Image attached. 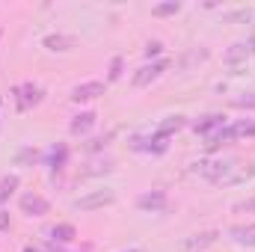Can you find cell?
Segmentation results:
<instances>
[{"instance_id": "obj_23", "label": "cell", "mask_w": 255, "mask_h": 252, "mask_svg": "<svg viewBox=\"0 0 255 252\" xmlns=\"http://www.w3.org/2000/svg\"><path fill=\"white\" fill-rule=\"evenodd\" d=\"M232 107H241V110H255V92H247L241 98H232Z\"/></svg>"}, {"instance_id": "obj_6", "label": "cell", "mask_w": 255, "mask_h": 252, "mask_svg": "<svg viewBox=\"0 0 255 252\" xmlns=\"http://www.w3.org/2000/svg\"><path fill=\"white\" fill-rule=\"evenodd\" d=\"M21 211L27 217H45L51 211V202L45 196H39V193H24L21 196Z\"/></svg>"}, {"instance_id": "obj_11", "label": "cell", "mask_w": 255, "mask_h": 252, "mask_svg": "<svg viewBox=\"0 0 255 252\" xmlns=\"http://www.w3.org/2000/svg\"><path fill=\"white\" fill-rule=\"evenodd\" d=\"M95 113L92 110H83V113H77L74 119H71V125H68V130L74 133V136H83V133H89L92 127H95Z\"/></svg>"}, {"instance_id": "obj_24", "label": "cell", "mask_w": 255, "mask_h": 252, "mask_svg": "<svg viewBox=\"0 0 255 252\" xmlns=\"http://www.w3.org/2000/svg\"><path fill=\"white\" fill-rule=\"evenodd\" d=\"M122 68H125V60L122 57H113L110 60V71H107V80H119L122 77Z\"/></svg>"}, {"instance_id": "obj_15", "label": "cell", "mask_w": 255, "mask_h": 252, "mask_svg": "<svg viewBox=\"0 0 255 252\" xmlns=\"http://www.w3.org/2000/svg\"><path fill=\"white\" fill-rule=\"evenodd\" d=\"M217 232H202V235H193V238H187L181 247L184 250H205V247H211V244H217Z\"/></svg>"}, {"instance_id": "obj_29", "label": "cell", "mask_w": 255, "mask_h": 252, "mask_svg": "<svg viewBox=\"0 0 255 252\" xmlns=\"http://www.w3.org/2000/svg\"><path fill=\"white\" fill-rule=\"evenodd\" d=\"M45 252H65V250H63V244H54L51 241V244H45Z\"/></svg>"}, {"instance_id": "obj_14", "label": "cell", "mask_w": 255, "mask_h": 252, "mask_svg": "<svg viewBox=\"0 0 255 252\" xmlns=\"http://www.w3.org/2000/svg\"><path fill=\"white\" fill-rule=\"evenodd\" d=\"M235 136H238V133H235V127L226 125V127H220V130H214V133L208 136V142H205V145H208V148H220V145H229Z\"/></svg>"}, {"instance_id": "obj_19", "label": "cell", "mask_w": 255, "mask_h": 252, "mask_svg": "<svg viewBox=\"0 0 255 252\" xmlns=\"http://www.w3.org/2000/svg\"><path fill=\"white\" fill-rule=\"evenodd\" d=\"M39 157H42V154H39V151H36L33 145H24V148H21V151L15 154V163H18V166H33V163H36Z\"/></svg>"}, {"instance_id": "obj_7", "label": "cell", "mask_w": 255, "mask_h": 252, "mask_svg": "<svg viewBox=\"0 0 255 252\" xmlns=\"http://www.w3.org/2000/svg\"><path fill=\"white\" fill-rule=\"evenodd\" d=\"M130 148H136V151H151V154H163V151L169 148V142H166V136H160V133H154V136H133Z\"/></svg>"}, {"instance_id": "obj_30", "label": "cell", "mask_w": 255, "mask_h": 252, "mask_svg": "<svg viewBox=\"0 0 255 252\" xmlns=\"http://www.w3.org/2000/svg\"><path fill=\"white\" fill-rule=\"evenodd\" d=\"M24 252H39L36 247H24Z\"/></svg>"}, {"instance_id": "obj_25", "label": "cell", "mask_w": 255, "mask_h": 252, "mask_svg": "<svg viewBox=\"0 0 255 252\" xmlns=\"http://www.w3.org/2000/svg\"><path fill=\"white\" fill-rule=\"evenodd\" d=\"M178 9H181V3H175V0H172V3H160V6H154L151 12H154V15H175Z\"/></svg>"}, {"instance_id": "obj_3", "label": "cell", "mask_w": 255, "mask_h": 252, "mask_svg": "<svg viewBox=\"0 0 255 252\" xmlns=\"http://www.w3.org/2000/svg\"><path fill=\"white\" fill-rule=\"evenodd\" d=\"M136 208L139 211H151V214H160L169 208V199L163 190H148V193H139L136 196Z\"/></svg>"}, {"instance_id": "obj_18", "label": "cell", "mask_w": 255, "mask_h": 252, "mask_svg": "<svg viewBox=\"0 0 255 252\" xmlns=\"http://www.w3.org/2000/svg\"><path fill=\"white\" fill-rule=\"evenodd\" d=\"M184 125H187V119H184V116H166V122H160V127H157V133L169 139V133H175V130H181Z\"/></svg>"}, {"instance_id": "obj_13", "label": "cell", "mask_w": 255, "mask_h": 252, "mask_svg": "<svg viewBox=\"0 0 255 252\" xmlns=\"http://www.w3.org/2000/svg\"><path fill=\"white\" fill-rule=\"evenodd\" d=\"M51 241L54 244H71L74 238H77V229L71 226V223H57V226H51Z\"/></svg>"}, {"instance_id": "obj_27", "label": "cell", "mask_w": 255, "mask_h": 252, "mask_svg": "<svg viewBox=\"0 0 255 252\" xmlns=\"http://www.w3.org/2000/svg\"><path fill=\"white\" fill-rule=\"evenodd\" d=\"M160 51H163V45H160V42H148V45H145V57H148V60H151V57H157Z\"/></svg>"}, {"instance_id": "obj_32", "label": "cell", "mask_w": 255, "mask_h": 252, "mask_svg": "<svg viewBox=\"0 0 255 252\" xmlns=\"http://www.w3.org/2000/svg\"><path fill=\"white\" fill-rule=\"evenodd\" d=\"M83 252H89V247H86V250H83Z\"/></svg>"}, {"instance_id": "obj_12", "label": "cell", "mask_w": 255, "mask_h": 252, "mask_svg": "<svg viewBox=\"0 0 255 252\" xmlns=\"http://www.w3.org/2000/svg\"><path fill=\"white\" fill-rule=\"evenodd\" d=\"M48 51H71L74 45H77V39L74 36H65V33H51V36H45V42H42Z\"/></svg>"}, {"instance_id": "obj_16", "label": "cell", "mask_w": 255, "mask_h": 252, "mask_svg": "<svg viewBox=\"0 0 255 252\" xmlns=\"http://www.w3.org/2000/svg\"><path fill=\"white\" fill-rule=\"evenodd\" d=\"M232 238L241 247H255V226H235L232 229Z\"/></svg>"}, {"instance_id": "obj_22", "label": "cell", "mask_w": 255, "mask_h": 252, "mask_svg": "<svg viewBox=\"0 0 255 252\" xmlns=\"http://www.w3.org/2000/svg\"><path fill=\"white\" fill-rule=\"evenodd\" d=\"M235 133L238 136H255V122L253 119H241V122H235Z\"/></svg>"}, {"instance_id": "obj_21", "label": "cell", "mask_w": 255, "mask_h": 252, "mask_svg": "<svg viewBox=\"0 0 255 252\" xmlns=\"http://www.w3.org/2000/svg\"><path fill=\"white\" fill-rule=\"evenodd\" d=\"M113 136H116L113 130H110V133H104V136H92L83 148H86V151H101V148H107V145H110V139H113Z\"/></svg>"}, {"instance_id": "obj_26", "label": "cell", "mask_w": 255, "mask_h": 252, "mask_svg": "<svg viewBox=\"0 0 255 252\" xmlns=\"http://www.w3.org/2000/svg\"><path fill=\"white\" fill-rule=\"evenodd\" d=\"M244 211H247V214L255 211V199H247V202H238V205H235V214H244Z\"/></svg>"}, {"instance_id": "obj_17", "label": "cell", "mask_w": 255, "mask_h": 252, "mask_svg": "<svg viewBox=\"0 0 255 252\" xmlns=\"http://www.w3.org/2000/svg\"><path fill=\"white\" fill-rule=\"evenodd\" d=\"M250 54H253V51H250V45H247V42H238V45H232V48L226 51V63H229V65H238L241 60H247Z\"/></svg>"}, {"instance_id": "obj_8", "label": "cell", "mask_w": 255, "mask_h": 252, "mask_svg": "<svg viewBox=\"0 0 255 252\" xmlns=\"http://www.w3.org/2000/svg\"><path fill=\"white\" fill-rule=\"evenodd\" d=\"M220 127H226V116H223V113H208V116H202V119L193 122V130L202 133V136H211V133L220 130Z\"/></svg>"}, {"instance_id": "obj_9", "label": "cell", "mask_w": 255, "mask_h": 252, "mask_svg": "<svg viewBox=\"0 0 255 252\" xmlns=\"http://www.w3.org/2000/svg\"><path fill=\"white\" fill-rule=\"evenodd\" d=\"M166 60H160V63H151V65H142L136 74H133V86H148L154 77H160L163 74V68H166Z\"/></svg>"}, {"instance_id": "obj_10", "label": "cell", "mask_w": 255, "mask_h": 252, "mask_svg": "<svg viewBox=\"0 0 255 252\" xmlns=\"http://www.w3.org/2000/svg\"><path fill=\"white\" fill-rule=\"evenodd\" d=\"M48 166H51V172H54V175H57V172H63L65 166H68V145H65V142L51 145V151H48Z\"/></svg>"}, {"instance_id": "obj_1", "label": "cell", "mask_w": 255, "mask_h": 252, "mask_svg": "<svg viewBox=\"0 0 255 252\" xmlns=\"http://www.w3.org/2000/svg\"><path fill=\"white\" fill-rule=\"evenodd\" d=\"M232 169H235V163H229V160H199V163H193V172H199L208 181H223Z\"/></svg>"}, {"instance_id": "obj_4", "label": "cell", "mask_w": 255, "mask_h": 252, "mask_svg": "<svg viewBox=\"0 0 255 252\" xmlns=\"http://www.w3.org/2000/svg\"><path fill=\"white\" fill-rule=\"evenodd\" d=\"M104 89H107V83H104V80H86V83H77V86L71 89V101H74V104L92 101V98L104 95Z\"/></svg>"}, {"instance_id": "obj_2", "label": "cell", "mask_w": 255, "mask_h": 252, "mask_svg": "<svg viewBox=\"0 0 255 252\" xmlns=\"http://www.w3.org/2000/svg\"><path fill=\"white\" fill-rule=\"evenodd\" d=\"M12 95H15V101H18V110H30V107H36V104H42V98H45L42 86H36V83H18V86L12 89Z\"/></svg>"}, {"instance_id": "obj_20", "label": "cell", "mask_w": 255, "mask_h": 252, "mask_svg": "<svg viewBox=\"0 0 255 252\" xmlns=\"http://www.w3.org/2000/svg\"><path fill=\"white\" fill-rule=\"evenodd\" d=\"M18 184H21V181H18V175H6V178L0 181V205H6V199L18 190Z\"/></svg>"}, {"instance_id": "obj_5", "label": "cell", "mask_w": 255, "mask_h": 252, "mask_svg": "<svg viewBox=\"0 0 255 252\" xmlns=\"http://www.w3.org/2000/svg\"><path fill=\"white\" fill-rule=\"evenodd\" d=\"M113 199H116L113 190H95V193H89V196H80V199L74 202V208H77V211H95V208L113 205Z\"/></svg>"}, {"instance_id": "obj_31", "label": "cell", "mask_w": 255, "mask_h": 252, "mask_svg": "<svg viewBox=\"0 0 255 252\" xmlns=\"http://www.w3.org/2000/svg\"><path fill=\"white\" fill-rule=\"evenodd\" d=\"M128 252H139V250H128Z\"/></svg>"}, {"instance_id": "obj_28", "label": "cell", "mask_w": 255, "mask_h": 252, "mask_svg": "<svg viewBox=\"0 0 255 252\" xmlns=\"http://www.w3.org/2000/svg\"><path fill=\"white\" fill-rule=\"evenodd\" d=\"M0 232H9V211L0 208Z\"/></svg>"}]
</instances>
